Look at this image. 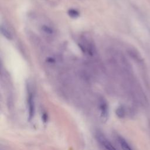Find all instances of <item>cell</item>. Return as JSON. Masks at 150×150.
<instances>
[{
    "instance_id": "1",
    "label": "cell",
    "mask_w": 150,
    "mask_h": 150,
    "mask_svg": "<svg viewBox=\"0 0 150 150\" xmlns=\"http://www.w3.org/2000/svg\"><path fill=\"white\" fill-rule=\"evenodd\" d=\"M35 96L32 86L29 83L27 86V107L28 120L31 121L35 115Z\"/></svg>"
},
{
    "instance_id": "2",
    "label": "cell",
    "mask_w": 150,
    "mask_h": 150,
    "mask_svg": "<svg viewBox=\"0 0 150 150\" xmlns=\"http://www.w3.org/2000/svg\"><path fill=\"white\" fill-rule=\"evenodd\" d=\"M96 138L98 142L106 149V150H116L115 147L108 140L106 137L101 132H97L96 134Z\"/></svg>"
},
{
    "instance_id": "3",
    "label": "cell",
    "mask_w": 150,
    "mask_h": 150,
    "mask_svg": "<svg viewBox=\"0 0 150 150\" xmlns=\"http://www.w3.org/2000/svg\"><path fill=\"white\" fill-rule=\"evenodd\" d=\"M40 29L42 33V35L46 37L47 39H52L55 35V31L53 28L47 23H43L41 25Z\"/></svg>"
},
{
    "instance_id": "4",
    "label": "cell",
    "mask_w": 150,
    "mask_h": 150,
    "mask_svg": "<svg viewBox=\"0 0 150 150\" xmlns=\"http://www.w3.org/2000/svg\"><path fill=\"white\" fill-rule=\"evenodd\" d=\"M99 107L101 118L103 120V121H106L108 115V108L106 102L104 100H100Z\"/></svg>"
},
{
    "instance_id": "5",
    "label": "cell",
    "mask_w": 150,
    "mask_h": 150,
    "mask_svg": "<svg viewBox=\"0 0 150 150\" xmlns=\"http://www.w3.org/2000/svg\"><path fill=\"white\" fill-rule=\"evenodd\" d=\"M1 32L4 37L9 40H11L13 38V35L11 31L5 26L1 25Z\"/></svg>"
},
{
    "instance_id": "6",
    "label": "cell",
    "mask_w": 150,
    "mask_h": 150,
    "mask_svg": "<svg viewBox=\"0 0 150 150\" xmlns=\"http://www.w3.org/2000/svg\"><path fill=\"white\" fill-rule=\"evenodd\" d=\"M118 140L122 150H132L130 146L127 143V142L125 141V139H124L122 137H119Z\"/></svg>"
},
{
    "instance_id": "7",
    "label": "cell",
    "mask_w": 150,
    "mask_h": 150,
    "mask_svg": "<svg viewBox=\"0 0 150 150\" xmlns=\"http://www.w3.org/2000/svg\"><path fill=\"white\" fill-rule=\"evenodd\" d=\"M68 13H69V16H70V17H71V18H77V17H78V16H79V12H78L77 10L74 9H70V10L69 11Z\"/></svg>"
},
{
    "instance_id": "8",
    "label": "cell",
    "mask_w": 150,
    "mask_h": 150,
    "mask_svg": "<svg viewBox=\"0 0 150 150\" xmlns=\"http://www.w3.org/2000/svg\"><path fill=\"white\" fill-rule=\"evenodd\" d=\"M124 110L122 107H118L116 110V114L120 118H122L124 116Z\"/></svg>"
},
{
    "instance_id": "9",
    "label": "cell",
    "mask_w": 150,
    "mask_h": 150,
    "mask_svg": "<svg viewBox=\"0 0 150 150\" xmlns=\"http://www.w3.org/2000/svg\"><path fill=\"white\" fill-rule=\"evenodd\" d=\"M42 120H43V121L45 122H46L47 121V114L44 113V114L42 115Z\"/></svg>"
}]
</instances>
